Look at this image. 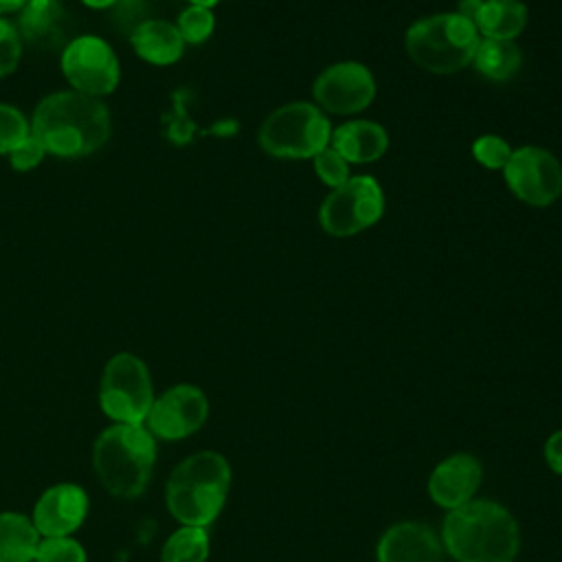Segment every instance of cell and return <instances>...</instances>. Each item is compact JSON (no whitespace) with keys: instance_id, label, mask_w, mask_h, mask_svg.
I'll list each match as a JSON object with an SVG mask.
<instances>
[{"instance_id":"obj_1","label":"cell","mask_w":562,"mask_h":562,"mask_svg":"<svg viewBox=\"0 0 562 562\" xmlns=\"http://www.w3.org/2000/svg\"><path fill=\"white\" fill-rule=\"evenodd\" d=\"M110 110L97 99L75 90L46 94L33 112L31 134L46 154L81 158L94 154L110 138Z\"/></svg>"},{"instance_id":"obj_2","label":"cell","mask_w":562,"mask_h":562,"mask_svg":"<svg viewBox=\"0 0 562 562\" xmlns=\"http://www.w3.org/2000/svg\"><path fill=\"white\" fill-rule=\"evenodd\" d=\"M441 544L457 562H514L520 531L503 505L472 498L446 514Z\"/></svg>"},{"instance_id":"obj_3","label":"cell","mask_w":562,"mask_h":562,"mask_svg":"<svg viewBox=\"0 0 562 562\" xmlns=\"http://www.w3.org/2000/svg\"><path fill=\"white\" fill-rule=\"evenodd\" d=\"M231 487V465L215 450L180 461L165 485L169 514L187 527H209L222 512Z\"/></svg>"},{"instance_id":"obj_4","label":"cell","mask_w":562,"mask_h":562,"mask_svg":"<svg viewBox=\"0 0 562 562\" xmlns=\"http://www.w3.org/2000/svg\"><path fill=\"white\" fill-rule=\"evenodd\" d=\"M156 437L143 424H112L99 432L92 465L99 483L116 498H138L154 472Z\"/></svg>"},{"instance_id":"obj_5","label":"cell","mask_w":562,"mask_h":562,"mask_svg":"<svg viewBox=\"0 0 562 562\" xmlns=\"http://www.w3.org/2000/svg\"><path fill=\"white\" fill-rule=\"evenodd\" d=\"M479 40L474 22L452 11L413 22L404 44L419 68L435 75H452L472 64Z\"/></svg>"},{"instance_id":"obj_6","label":"cell","mask_w":562,"mask_h":562,"mask_svg":"<svg viewBox=\"0 0 562 562\" xmlns=\"http://www.w3.org/2000/svg\"><path fill=\"white\" fill-rule=\"evenodd\" d=\"M329 138V119L307 101L277 108L259 127V145L274 158H314L327 147Z\"/></svg>"},{"instance_id":"obj_7","label":"cell","mask_w":562,"mask_h":562,"mask_svg":"<svg viewBox=\"0 0 562 562\" xmlns=\"http://www.w3.org/2000/svg\"><path fill=\"white\" fill-rule=\"evenodd\" d=\"M154 400L149 369L138 356L121 351L105 362L99 382V406L114 424H143Z\"/></svg>"},{"instance_id":"obj_8","label":"cell","mask_w":562,"mask_h":562,"mask_svg":"<svg viewBox=\"0 0 562 562\" xmlns=\"http://www.w3.org/2000/svg\"><path fill=\"white\" fill-rule=\"evenodd\" d=\"M384 213V193L375 178L353 176L336 187L318 209V224L331 237H351Z\"/></svg>"},{"instance_id":"obj_9","label":"cell","mask_w":562,"mask_h":562,"mask_svg":"<svg viewBox=\"0 0 562 562\" xmlns=\"http://www.w3.org/2000/svg\"><path fill=\"white\" fill-rule=\"evenodd\" d=\"M61 72L75 92L105 97L116 90L121 66L112 46L97 35H79L61 48Z\"/></svg>"},{"instance_id":"obj_10","label":"cell","mask_w":562,"mask_h":562,"mask_svg":"<svg viewBox=\"0 0 562 562\" xmlns=\"http://www.w3.org/2000/svg\"><path fill=\"white\" fill-rule=\"evenodd\" d=\"M503 176L512 193L529 206H549L562 193V167L560 160L533 145L514 149Z\"/></svg>"},{"instance_id":"obj_11","label":"cell","mask_w":562,"mask_h":562,"mask_svg":"<svg viewBox=\"0 0 562 562\" xmlns=\"http://www.w3.org/2000/svg\"><path fill=\"white\" fill-rule=\"evenodd\" d=\"M209 417V400L193 384H176L162 391L145 419V428L165 441H178L204 426Z\"/></svg>"},{"instance_id":"obj_12","label":"cell","mask_w":562,"mask_h":562,"mask_svg":"<svg viewBox=\"0 0 562 562\" xmlns=\"http://www.w3.org/2000/svg\"><path fill=\"white\" fill-rule=\"evenodd\" d=\"M312 94L331 114H358L371 105L375 79L360 61H336L316 77Z\"/></svg>"},{"instance_id":"obj_13","label":"cell","mask_w":562,"mask_h":562,"mask_svg":"<svg viewBox=\"0 0 562 562\" xmlns=\"http://www.w3.org/2000/svg\"><path fill=\"white\" fill-rule=\"evenodd\" d=\"M88 494L77 483H57L46 487L33 507V525L42 538L72 536L88 516Z\"/></svg>"},{"instance_id":"obj_14","label":"cell","mask_w":562,"mask_h":562,"mask_svg":"<svg viewBox=\"0 0 562 562\" xmlns=\"http://www.w3.org/2000/svg\"><path fill=\"white\" fill-rule=\"evenodd\" d=\"M483 479V468L476 457L457 452L443 459L428 479L430 498L443 509H457L472 501Z\"/></svg>"},{"instance_id":"obj_15","label":"cell","mask_w":562,"mask_h":562,"mask_svg":"<svg viewBox=\"0 0 562 562\" xmlns=\"http://www.w3.org/2000/svg\"><path fill=\"white\" fill-rule=\"evenodd\" d=\"M378 562H443V544L424 522H395L378 540Z\"/></svg>"},{"instance_id":"obj_16","label":"cell","mask_w":562,"mask_h":562,"mask_svg":"<svg viewBox=\"0 0 562 562\" xmlns=\"http://www.w3.org/2000/svg\"><path fill=\"white\" fill-rule=\"evenodd\" d=\"M134 53L151 66L176 64L184 53V40L176 24L167 20H145L130 33Z\"/></svg>"},{"instance_id":"obj_17","label":"cell","mask_w":562,"mask_h":562,"mask_svg":"<svg viewBox=\"0 0 562 562\" xmlns=\"http://www.w3.org/2000/svg\"><path fill=\"white\" fill-rule=\"evenodd\" d=\"M64 20L59 0H29L18 15V33L26 44L53 50L64 44Z\"/></svg>"},{"instance_id":"obj_18","label":"cell","mask_w":562,"mask_h":562,"mask_svg":"<svg viewBox=\"0 0 562 562\" xmlns=\"http://www.w3.org/2000/svg\"><path fill=\"white\" fill-rule=\"evenodd\" d=\"M331 147L347 160L356 165L373 162L378 160L386 147H389V136L386 130L373 121L356 119L347 121L340 127L331 132Z\"/></svg>"},{"instance_id":"obj_19","label":"cell","mask_w":562,"mask_h":562,"mask_svg":"<svg viewBox=\"0 0 562 562\" xmlns=\"http://www.w3.org/2000/svg\"><path fill=\"white\" fill-rule=\"evenodd\" d=\"M527 18L520 0H483L472 22L483 40H514L527 26Z\"/></svg>"},{"instance_id":"obj_20","label":"cell","mask_w":562,"mask_h":562,"mask_svg":"<svg viewBox=\"0 0 562 562\" xmlns=\"http://www.w3.org/2000/svg\"><path fill=\"white\" fill-rule=\"evenodd\" d=\"M42 536L33 520L18 512L0 514V562H35Z\"/></svg>"},{"instance_id":"obj_21","label":"cell","mask_w":562,"mask_h":562,"mask_svg":"<svg viewBox=\"0 0 562 562\" xmlns=\"http://www.w3.org/2000/svg\"><path fill=\"white\" fill-rule=\"evenodd\" d=\"M522 61L520 48L514 40H479V46L472 57V66L487 77L490 81L512 79Z\"/></svg>"},{"instance_id":"obj_22","label":"cell","mask_w":562,"mask_h":562,"mask_svg":"<svg viewBox=\"0 0 562 562\" xmlns=\"http://www.w3.org/2000/svg\"><path fill=\"white\" fill-rule=\"evenodd\" d=\"M209 549L211 542L206 527L182 525L165 540L160 562H206Z\"/></svg>"},{"instance_id":"obj_23","label":"cell","mask_w":562,"mask_h":562,"mask_svg":"<svg viewBox=\"0 0 562 562\" xmlns=\"http://www.w3.org/2000/svg\"><path fill=\"white\" fill-rule=\"evenodd\" d=\"M86 549L72 536L42 538L35 551V562H86Z\"/></svg>"},{"instance_id":"obj_24","label":"cell","mask_w":562,"mask_h":562,"mask_svg":"<svg viewBox=\"0 0 562 562\" xmlns=\"http://www.w3.org/2000/svg\"><path fill=\"white\" fill-rule=\"evenodd\" d=\"M176 26H178L184 44H202L213 33L215 15H213L211 9H202V7L191 4L178 15Z\"/></svg>"},{"instance_id":"obj_25","label":"cell","mask_w":562,"mask_h":562,"mask_svg":"<svg viewBox=\"0 0 562 562\" xmlns=\"http://www.w3.org/2000/svg\"><path fill=\"white\" fill-rule=\"evenodd\" d=\"M29 134L31 125L24 114L9 103H0V156H9Z\"/></svg>"},{"instance_id":"obj_26","label":"cell","mask_w":562,"mask_h":562,"mask_svg":"<svg viewBox=\"0 0 562 562\" xmlns=\"http://www.w3.org/2000/svg\"><path fill=\"white\" fill-rule=\"evenodd\" d=\"M512 147L507 140H503L501 136H494V134H485L481 138L474 140L472 145V156L476 158L479 165L487 167V169H501L507 165L509 156H512Z\"/></svg>"},{"instance_id":"obj_27","label":"cell","mask_w":562,"mask_h":562,"mask_svg":"<svg viewBox=\"0 0 562 562\" xmlns=\"http://www.w3.org/2000/svg\"><path fill=\"white\" fill-rule=\"evenodd\" d=\"M314 169H316V176L331 189L349 180V162L329 145L314 156Z\"/></svg>"},{"instance_id":"obj_28","label":"cell","mask_w":562,"mask_h":562,"mask_svg":"<svg viewBox=\"0 0 562 562\" xmlns=\"http://www.w3.org/2000/svg\"><path fill=\"white\" fill-rule=\"evenodd\" d=\"M22 55V37L18 33V26L9 20L0 18V79L11 75Z\"/></svg>"},{"instance_id":"obj_29","label":"cell","mask_w":562,"mask_h":562,"mask_svg":"<svg viewBox=\"0 0 562 562\" xmlns=\"http://www.w3.org/2000/svg\"><path fill=\"white\" fill-rule=\"evenodd\" d=\"M46 156V149L44 145L33 136L29 134L11 154H9V162L15 171H31L35 169Z\"/></svg>"},{"instance_id":"obj_30","label":"cell","mask_w":562,"mask_h":562,"mask_svg":"<svg viewBox=\"0 0 562 562\" xmlns=\"http://www.w3.org/2000/svg\"><path fill=\"white\" fill-rule=\"evenodd\" d=\"M114 20L116 24L123 29H127V33H132L140 22L147 20V9L143 0H119L114 4Z\"/></svg>"},{"instance_id":"obj_31","label":"cell","mask_w":562,"mask_h":562,"mask_svg":"<svg viewBox=\"0 0 562 562\" xmlns=\"http://www.w3.org/2000/svg\"><path fill=\"white\" fill-rule=\"evenodd\" d=\"M544 459L549 468L562 476V430H555L544 443Z\"/></svg>"},{"instance_id":"obj_32","label":"cell","mask_w":562,"mask_h":562,"mask_svg":"<svg viewBox=\"0 0 562 562\" xmlns=\"http://www.w3.org/2000/svg\"><path fill=\"white\" fill-rule=\"evenodd\" d=\"M481 4H483V0H459L457 13L463 15V18H468V20H474V15H476V11L481 9Z\"/></svg>"},{"instance_id":"obj_33","label":"cell","mask_w":562,"mask_h":562,"mask_svg":"<svg viewBox=\"0 0 562 562\" xmlns=\"http://www.w3.org/2000/svg\"><path fill=\"white\" fill-rule=\"evenodd\" d=\"M29 0H0V18L7 13H15L22 11L26 7Z\"/></svg>"},{"instance_id":"obj_34","label":"cell","mask_w":562,"mask_h":562,"mask_svg":"<svg viewBox=\"0 0 562 562\" xmlns=\"http://www.w3.org/2000/svg\"><path fill=\"white\" fill-rule=\"evenodd\" d=\"M88 9H110L114 7L119 0H81Z\"/></svg>"},{"instance_id":"obj_35","label":"cell","mask_w":562,"mask_h":562,"mask_svg":"<svg viewBox=\"0 0 562 562\" xmlns=\"http://www.w3.org/2000/svg\"><path fill=\"white\" fill-rule=\"evenodd\" d=\"M193 7H202V9H211L217 4V0H189Z\"/></svg>"}]
</instances>
